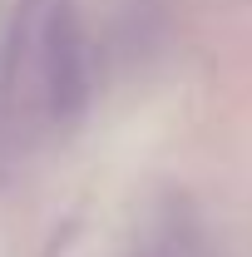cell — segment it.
I'll list each match as a JSON object with an SVG mask.
<instances>
[{
	"instance_id": "obj_1",
	"label": "cell",
	"mask_w": 252,
	"mask_h": 257,
	"mask_svg": "<svg viewBox=\"0 0 252 257\" xmlns=\"http://www.w3.org/2000/svg\"><path fill=\"white\" fill-rule=\"evenodd\" d=\"M40 50H45V89H50V104L60 114H69L79 104V94H84V45H79L74 10L64 0L50 5V15H45Z\"/></svg>"
}]
</instances>
